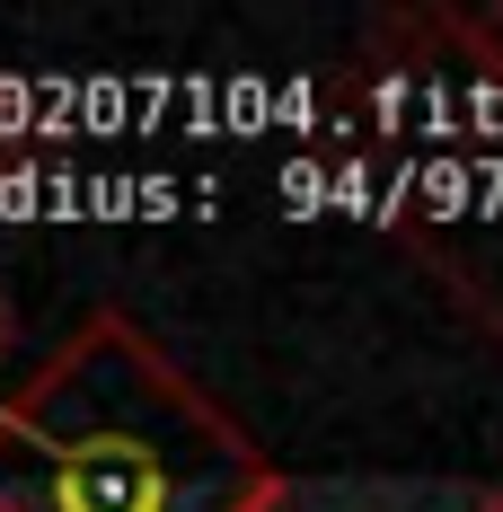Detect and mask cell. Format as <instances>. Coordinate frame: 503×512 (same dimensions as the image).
Instances as JSON below:
<instances>
[{"instance_id":"1","label":"cell","mask_w":503,"mask_h":512,"mask_svg":"<svg viewBox=\"0 0 503 512\" xmlns=\"http://www.w3.org/2000/svg\"><path fill=\"white\" fill-rule=\"evenodd\" d=\"M283 477L142 318L89 309L0 389V512H274Z\"/></svg>"},{"instance_id":"2","label":"cell","mask_w":503,"mask_h":512,"mask_svg":"<svg viewBox=\"0 0 503 512\" xmlns=\"http://www.w3.org/2000/svg\"><path fill=\"white\" fill-rule=\"evenodd\" d=\"M459 36H468V45L486 53V62H503V18H468V27H459Z\"/></svg>"},{"instance_id":"3","label":"cell","mask_w":503,"mask_h":512,"mask_svg":"<svg viewBox=\"0 0 503 512\" xmlns=\"http://www.w3.org/2000/svg\"><path fill=\"white\" fill-rule=\"evenodd\" d=\"M477 512H503V495H486V504H477Z\"/></svg>"},{"instance_id":"4","label":"cell","mask_w":503,"mask_h":512,"mask_svg":"<svg viewBox=\"0 0 503 512\" xmlns=\"http://www.w3.org/2000/svg\"><path fill=\"white\" fill-rule=\"evenodd\" d=\"M0 336H9V318H0Z\"/></svg>"}]
</instances>
